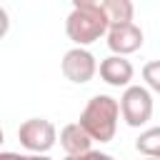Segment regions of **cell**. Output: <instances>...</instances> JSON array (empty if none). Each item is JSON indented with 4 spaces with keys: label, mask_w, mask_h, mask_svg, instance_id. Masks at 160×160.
<instances>
[{
    "label": "cell",
    "mask_w": 160,
    "mask_h": 160,
    "mask_svg": "<svg viewBox=\"0 0 160 160\" xmlns=\"http://www.w3.org/2000/svg\"><path fill=\"white\" fill-rule=\"evenodd\" d=\"M108 45L112 52H135L142 45V32L138 25L132 22H122V25H110L108 28Z\"/></svg>",
    "instance_id": "6"
},
{
    "label": "cell",
    "mask_w": 160,
    "mask_h": 160,
    "mask_svg": "<svg viewBox=\"0 0 160 160\" xmlns=\"http://www.w3.org/2000/svg\"><path fill=\"white\" fill-rule=\"evenodd\" d=\"M148 160H155V158H148Z\"/></svg>",
    "instance_id": "17"
},
{
    "label": "cell",
    "mask_w": 160,
    "mask_h": 160,
    "mask_svg": "<svg viewBox=\"0 0 160 160\" xmlns=\"http://www.w3.org/2000/svg\"><path fill=\"white\" fill-rule=\"evenodd\" d=\"M142 78H145V82H148L155 92H160V60L148 62V65L142 68Z\"/></svg>",
    "instance_id": "11"
},
{
    "label": "cell",
    "mask_w": 160,
    "mask_h": 160,
    "mask_svg": "<svg viewBox=\"0 0 160 160\" xmlns=\"http://www.w3.org/2000/svg\"><path fill=\"white\" fill-rule=\"evenodd\" d=\"M108 28H110V22H108V18L102 12V5L100 2H90V0L75 2L72 12L68 15V22H65L68 38L72 42H78V45L95 42Z\"/></svg>",
    "instance_id": "1"
},
{
    "label": "cell",
    "mask_w": 160,
    "mask_h": 160,
    "mask_svg": "<svg viewBox=\"0 0 160 160\" xmlns=\"http://www.w3.org/2000/svg\"><path fill=\"white\" fill-rule=\"evenodd\" d=\"M118 112H120V105H118L115 98L95 95L85 105V110L80 115V125L92 140L110 142L112 135H115V128H118Z\"/></svg>",
    "instance_id": "2"
},
{
    "label": "cell",
    "mask_w": 160,
    "mask_h": 160,
    "mask_svg": "<svg viewBox=\"0 0 160 160\" xmlns=\"http://www.w3.org/2000/svg\"><path fill=\"white\" fill-rule=\"evenodd\" d=\"M100 5H102V12L110 25H122V22L132 20V2L130 0H105Z\"/></svg>",
    "instance_id": "9"
},
{
    "label": "cell",
    "mask_w": 160,
    "mask_h": 160,
    "mask_svg": "<svg viewBox=\"0 0 160 160\" xmlns=\"http://www.w3.org/2000/svg\"><path fill=\"white\" fill-rule=\"evenodd\" d=\"M0 142H2V130H0Z\"/></svg>",
    "instance_id": "16"
},
{
    "label": "cell",
    "mask_w": 160,
    "mask_h": 160,
    "mask_svg": "<svg viewBox=\"0 0 160 160\" xmlns=\"http://www.w3.org/2000/svg\"><path fill=\"white\" fill-rule=\"evenodd\" d=\"M90 142H92V138L82 130L80 122L65 125L60 130V145L65 148L68 155H85V152H90Z\"/></svg>",
    "instance_id": "8"
},
{
    "label": "cell",
    "mask_w": 160,
    "mask_h": 160,
    "mask_svg": "<svg viewBox=\"0 0 160 160\" xmlns=\"http://www.w3.org/2000/svg\"><path fill=\"white\" fill-rule=\"evenodd\" d=\"M65 160H112L110 155H105V152H85V155H68Z\"/></svg>",
    "instance_id": "12"
},
{
    "label": "cell",
    "mask_w": 160,
    "mask_h": 160,
    "mask_svg": "<svg viewBox=\"0 0 160 160\" xmlns=\"http://www.w3.org/2000/svg\"><path fill=\"white\" fill-rule=\"evenodd\" d=\"M62 75L72 82H88L95 75V58L82 48L68 50L62 58Z\"/></svg>",
    "instance_id": "5"
},
{
    "label": "cell",
    "mask_w": 160,
    "mask_h": 160,
    "mask_svg": "<svg viewBox=\"0 0 160 160\" xmlns=\"http://www.w3.org/2000/svg\"><path fill=\"white\" fill-rule=\"evenodd\" d=\"M135 148H138V152L160 160V128H150V130H145V132L135 140Z\"/></svg>",
    "instance_id": "10"
},
{
    "label": "cell",
    "mask_w": 160,
    "mask_h": 160,
    "mask_svg": "<svg viewBox=\"0 0 160 160\" xmlns=\"http://www.w3.org/2000/svg\"><path fill=\"white\" fill-rule=\"evenodd\" d=\"M28 160H50V158H45V155H30Z\"/></svg>",
    "instance_id": "15"
},
{
    "label": "cell",
    "mask_w": 160,
    "mask_h": 160,
    "mask_svg": "<svg viewBox=\"0 0 160 160\" xmlns=\"http://www.w3.org/2000/svg\"><path fill=\"white\" fill-rule=\"evenodd\" d=\"M18 138L20 142L32 150V152H45L55 145V128L50 120H42V118H32V120H25L18 130Z\"/></svg>",
    "instance_id": "4"
},
{
    "label": "cell",
    "mask_w": 160,
    "mask_h": 160,
    "mask_svg": "<svg viewBox=\"0 0 160 160\" xmlns=\"http://www.w3.org/2000/svg\"><path fill=\"white\" fill-rule=\"evenodd\" d=\"M120 112H122L128 125L140 128L152 115V98H150V92L145 88H140V85L128 88L122 92V98H120Z\"/></svg>",
    "instance_id": "3"
},
{
    "label": "cell",
    "mask_w": 160,
    "mask_h": 160,
    "mask_svg": "<svg viewBox=\"0 0 160 160\" xmlns=\"http://www.w3.org/2000/svg\"><path fill=\"white\" fill-rule=\"evenodd\" d=\"M8 28H10V20H8V12L0 8V38L8 32Z\"/></svg>",
    "instance_id": "13"
},
{
    "label": "cell",
    "mask_w": 160,
    "mask_h": 160,
    "mask_svg": "<svg viewBox=\"0 0 160 160\" xmlns=\"http://www.w3.org/2000/svg\"><path fill=\"white\" fill-rule=\"evenodd\" d=\"M100 78L108 82V85H128L132 80V65L130 60H125L122 55H110L100 62Z\"/></svg>",
    "instance_id": "7"
},
{
    "label": "cell",
    "mask_w": 160,
    "mask_h": 160,
    "mask_svg": "<svg viewBox=\"0 0 160 160\" xmlns=\"http://www.w3.org/2000/svg\"><path fill=\"white\" fill-rule=\"evenodd\" d=\"M0 160H28V158L18 155V152H0Z\"/></svg>",
    "instance_id": "14"
}]
</instances>
